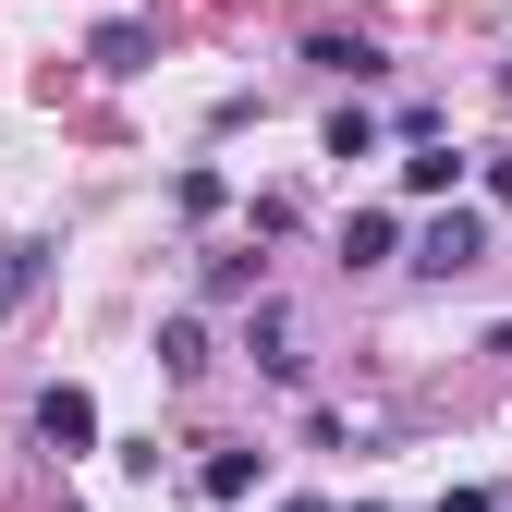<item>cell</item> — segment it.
I'll return each mask as SVG.
<instances>
[{
  "mask_svg": "<svg viewBox=\"0 0 512 512\" xmlns=\"http://www.w3.org/2000/svg\"><path fill=\"white\" fill-rule=\"evenodd\" d=\"M476 256H488V220H476V208H452V220H427V232H415V269H427V281L476 269Z\"/></svg>",
  "mask_w": 512,
  "mask_h": 512,
  "instance_id": "cell-1",
  "label": "cell"
},
{
  "mask_svg": "<svg viewBox=\"0 0 512 512\" xmlns=\"http://www.w3.org/2000/svg\"><path fill=\"white\" fill-rule=\"evenodd\" d=\"M37 439H49V452H86V439H98V403L74 391V378H61V391H37Z\"/></svg>",
  "mask_w": 512,
  "mask_h": 512,
  "instance_id": "cell-2",
  "label": "cell"
},
{
  "mask_svg": "<svg viewBox=\"0 0 512 512\" xmlns=\"http://www.w3.org/2000/svg\"><path fill=\"white\" fill-rule=\"evenodd\" d=\"M256 366H269V378H293V366H305V354H293V317H281V305H256Z\"/></svg>",
  "mask_w": 512,
  "mask_h": 512,
  "instance_id": "cell-3",
  "label": "cell"
},
{
  "mask_svg": "<svg viewBox=\"0 0 512 512\" xmlns=\"http://www.w3.org/2000/svg\"><path fill=\"white\" fill-rule=\"evenodd\" d=\"M159 366H171V378H196V366H208V330H196V317H171V330H159Z\"/></svg>",
  "mask_w": 512,
  "mask_h": 512,
  "instance_id": "cell-4",
  "label": "cell"
},
{
  "mask_svg": "<svg viewBox=\"0 0 512 512\" xmlns=\"http://www.w3.org/2000/svg\"><path fill=\"white\" fill-rule=\"evenodd\" d=\"M147 61V25H98V74H135Z\"/></svg>",
  "mask_w": 512,
  "mask_h": 512,
  "instance_id": "cell-5",
  "label": "cell"
},
{
  "mask_svg": "<svg viewBox=\"0 0 512 512\" xmlns=\"http://www.w3.org/2000/svg\"><path fill=\"white\" fill-rule=\"evenodd\" d=\"M452 171H464V159H452V147H439V135H427V147L403 159V183H415V196H439V183H452Z\"/></svg>",
  "mask_w": 512,
  "mask_h": 512,
  "instance_id": "cell-6",
  "label": "cell"
},
{
  "mask_svg": "<svg viewBox=\"0 0 512 512\" xmlns=\"http://www.w3.org/2000/svg\"><path fill=\"white\" fill-rule=\"evenodd\" d=\"M342 256H354V269H378V256H391V220H378V208H366V220H342Z\"/></svg>",
  "mask_w": 512,
  "mask_h": 512,
  "instance_id": "cell-7",
  "label": "cell"
},
{
  "mask_svg": "<svg viewBox=\"0 0 512 512\" xmlns=\"http://www.w3.org/2000/svg\"><path fill=\"white\" fill-rule=\"evenodd\" d=\"M330 159H378V122L366 110H330Z\"/></svg>",
  "mask_w": 512,
  "mask_h": 512,
  "instance_id": "cell-8",
  "label": "cell"
},
{
  "mask_svg": "<svg viewBox=\"0 0 512 512\" xmlns=\"http://www.w3.org/2000/svg\"><path fill=\"white\" fill-rule=\"evenodd\" d=\"M256 488V452H208V500H244Z\"/></svg>",
  "mask_w": 512,
  "mask_h": 512,
  "instance_id": "cell-9",
  "label": "cell"
},
{
  "mask_svg": "<svg viewBox=\"0 0 512 512\" xmlns=\"http://www.w3.org/2000/svg\"><path fill=\"white\" fill-rule=\"evenodd\" d=\"M37 256H49V244H13V256H0V305H25V281H37Z\"/></svg>",
  "mask_w": 512,
  "mask_h": 512,
  "instance_id": "cell-10",
  "label": "cell"
},
{
  "mask_svg": "<svg viewBox=\"0 0 512 512\" xmlns=\"http://www.w3.org/2000/svg\"><path fill=\"white\" fill-rule=\"evenodd\" d=\"M488 196H500V208H512V147H500V159H488Z\"/></svg>",
  "mask_w": 512,
  "mask_h": 512,
  "instance_id": "cell-11",
  "label": "cell"
}]
</instances>
